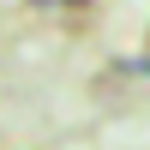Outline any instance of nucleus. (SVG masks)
<instances>
[{
	"label": "nucleus",
	"instance_id": "1",
	"mask_svg": "<svg viewBox=\"0 0 150 150\" xmlns=\"http://www.w3.org/2000/svg\"><path fill=\"white\" fill-rule=\"evenodd\" d=\"M126 72H144V78H150V54L144 60H126Z\"/></svg>",
	"mask_w": 150,
	"mask_h": 150
}]
</instances>
